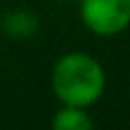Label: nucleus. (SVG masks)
I'll list each match as a JSON object with an SVG mask.
<instances>
[{"label":"nucleus","instance_id":"obj_1","mask_svg":"<svg viewBox=\"0 0 130 130\" xmlns=\"http://www.w3.org/2000/svg\"><path fill=\"white\" fill-rule=\"evenodd\" d=\"M51 87L61 104L89 108L106 91V71L87 53H65L51 69Z\"/></svg>","mask_w":130,"mask_h":130},{"label":"nucleus","instance_id":"obj_2","mask_svg":"<svg viewBox=\"0 0 130 130\" xmlns=\"http://www.w3.org/2000/svg\"><path fill=\"white\" fill-rule=\"evenodd\" d=\"M79 16L98 37H116L130 26V0H81Z\"/></svg>","mask_w":130,"mask_h":130},{"label":"nucleus","instance_id":"obj_3","mask_svg":"<svg viewBox=\"0 0 130 130\" xmlns=\"http://www.w3.org/2000/svg\"><path fill=\"white\" fill-rule=\"evenodd\" d=\"M0 26L12 39H30L39 30V18L28 8H14L6 16H0Z\"/></svg>","mask_w":130,"mask_h":130},{"label":"nucleus","instance_id":"obj_4","mask_svg":"<svg viewBox=\"0 0 130 130\" xmlns=\"http://www.w3.org/2000/svg\"><path fill=\"white\" fill-rule=\"evenodd\" d=\"M51 126L55 130H89L93 128V120L89 118L85 108L63 104V108L53 114Z\"/></svg>","mask_w":130,"mask_h":130}]
</instances>
